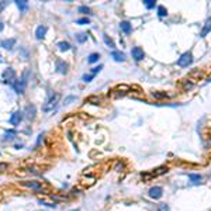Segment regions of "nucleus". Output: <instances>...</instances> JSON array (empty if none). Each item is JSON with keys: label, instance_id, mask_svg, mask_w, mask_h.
<instances>
[{"label": "nucleus", "instance_id": "aec40b11", "mask_svg": "<svg viewBox=\"0 0 211 211\" xmlns=\"http://www.w3.org/2000/svg\"><path fill=\"white\" fill-rule=\"evenodd\" d=\"M86 103H92V104H100L101 103V99L99 96H90L86 99Z\"/></svg>", "mask_w": 211, "mask_h": 211}, {"label": "nucleus", "instance_id": "a211bd4d", "mask_svg": "<svg viewBox=\"0 0 211 211\" xmlns=\"http://www.w3.org/2000/svg\"><path fill=\"white\" fill-rule=\"evenodd\" d=\"M14 137H16V131L7 130V131H4L3 139H4V141H13V139H14Z\"/></svg>", "mask_w": 211, "mask_h": 211}, {"label": "nucleus", "instance_id": "f3484780", "mask_svg": "<svg viewBox=\"0 0 211 211\" xmlns=\"http://www.w3.org/2000/svg\"><path fill=\"white\" fill-rule=\"evenodd\" d=\"M120 27H121V30H123L125 34H130L131 31H132V26H131L128 21H121Z\"/></svg>", "mask_w": 211, "mask_h": 211}, {"label": "nucleus", "instance_id": "a878e982", "mask_svg": "<svg viewBox=\"0 0 211 211\" xmlns=\"http://www.w3.org/2000/svg\"><path fill=\"white\" fill-rule=\"evenodd\" d=\"M146 6V9H152V7H155V0H146V1H144Z\"/></svg>", "mask_w": 211, "mask_h": 211}, {"label": "nucleus", "instance_id": "7c9ffc66", "mask_svg": "<svg viewBox=\"0 0 211 211\" xmlns=\"http://www.w3.org/2000/svg\"><path fill=\"white\" fill-rule=\"evenodd\" d=\"M101 69H103V65L94 66V68H92V73H93V75H96V73H97V72H100Z\"/></svg>", "mask_w": 211, "mask_h": 211}, {"label": "nucleus", "instance_id": "412c9836", "mask_svg": "<svg viewBox=\"0 0 211 211\" xmlns=\"http://www.w3.org/2000/svg\"><path fill=\"white\" fill-rule=\"evenodd\" d=\"M58 48H59V51H69V49H70V44L66 42V41H62V42L58 44Z\"/></svg>", "mask_w": 211, "mask_h": 211}, {"label": "nucleus", "instance_id": "f704fd0d", "mask_svg": "<svg viewBox=\"0 0 211 211\" xmlns=\"http://www.w3.org/2000/svg\"><path fill=\"white\" fill-rule=\"evenodd\" d=\"M6 6H7V1H1V3H0V11L3 10V9H4Z\"/></svg>", "mask_w": 211, "mask_h": 211}, {"label": "nucleus", "instance_id": "f8f14e48", "mask_svg": "<svg viewBox=\"0 0 211 211\" xmlns=\"http://www.w3.org/2000/svg\"><path fill=\"white\" fill-rule=\"evenodd\" d=\"M111 58H113L115 62H124V61H125V55L123 54V52H120V51H113Z\"/></svg>", "mask_w": 211, "mask_h": 211}, {"label": "nucleus", "instance_id": "7ed1b4c3", "mask_svg": "<svg viewBox=\"0 0 211 211\" xmlns=\"http://www.w3.org/2000/svg\"><path fill=\"white\" fill-rule=\"evenodd\" d=\"M166 172H168V166H161V168L155 169L153 172H149V173L142 174V179H144V180H149V179L158 177V176H161V174L166 173Z\"/></svg>", "mask_w": 211, "mask_h": 211}, {"label": "nucleus", "instance_id": "bb28decb", "mask_svg": "<svg viewBox=\"0 0 211 211\" xmlns=\"http://www.w3.org/2000/svg\"><path fill=\"white\" fill-rule=\"evenodd\" d=\"M104 42L107 44V45L110 47V48H114V42L111 41V39H110V38L107 37V35H104Z\"/></svg>", "mask_w": 211, "mask_h": 211}, {"label": "nucleus", "instance_id": "2eb2a0df", "mask_svg": "<svg viewBox=\"0 0 211 211\" xmlns=\"http://www.w3.org/2000/svg\"><path fill=\"white\" fill-rule=\"evenodd\" d=\"M26 117H27L28 120H33L34 117H35V106H27V108H26Z\"/></svg>", "mask_w": 211, "mask_h": 211}, {"label": "nucleus", "instance_id": "c9c22d12", "mask_svg": "<svg viewBox=\"0 0 211 211\" xmlns=\"http://www.w3.org/2000/svg\"><path fill=\"white\" fill-rule=\"evenodd\" d=\"M3 28H4V24H3V23L0 21V33H1V31H3Z\"/></svg>", "mask_w": 211, "mask_h": 211}, {"label": "nucleus", "instance_id": "4c0bfd02", "mask_svg": "<svg viewBox=\"0 0 211 211\" xmlns=\"http://www.w3.org/2000/svg\"><path fill=\"white\" fill-rule=\"evenodd\" d=\"M0 62H1V55H0Z\"/></svg>", "mask_w": 211, "mask_h": 211}, {"label": "nucleus", "instance_id": "2f4dec72", "mask_svg": "<svg viewBox=\"0 0 211 211\" xmlns=\"http://www.w3.org/2000/svg\"><path fill=\"white\" fill-rule=\"evenodd\" d=\"M75 100H76L75 96H69V97L65 99V103H64V104H65V106H68V104H70V101H75Z\"/></svg>", "mask_w": 211, "mask_h": 211}, {"label": "nucleus", "instance_id": "393cba45", "mask_svg": "<svg viewBox=\"0 0 211 211\" xmlns=\"http://www.w3.org/2000/svg\"><path fill=\"white\" fill-rule=\"evenodd\" d=\"M158 14H159L161 17L168 16V10H166V9H165L163 6H159V7H158Z\"/></svg>", "mask_w": 211, "mask_h": 211}, {"label": "nucleus", "instance_id": "72a5a7b5", "mask_svg": "<svg viewBox=\"0 0 211 211\" xmlns=\"http://www.w3.org/2000/svg\"><path fill=\"white\" fill-rule=\"evenodd\" d=\"M76 24H89V18H79Z\"/></svg>", "mask_w": 211, "mask_h": 211}, {"label": "nucleus", "instance_id": "0eeeda50", "mask_svg": "<svg viewBox=\"0 0 211 211\" xmlns=\"http://www.w3.org/2000/svg\"><path fill=\"white\" fill-rule=\"evenodd\" d=\"M21 120H23V113H21V111H16V113L11 114V117H10V124L14 125V127H17V125L21 123Z\"/></svg>", "mask_w": 211, "mask_h": 211}, {"label": "nucleus", "instance_id": "473e14b6", "mask_svg": "<svg viewBox=\"0 0 211 211\" xmlns=\"http://www.w3.org/2000/svg\"><path fill=\"white\" fill-rule=\"evenodd\" d=\"M79 11H80V13H87V14H89V13H90V9L86 7V6H80V7H79Z\"/></svg>", "mask_w": 211, "mask_h": 211}, {"label": "nucleus", "instance_id": "ddd939ff", "mask_svg": "<svg viewBox=\"0 0 211 211\" xmlns=\"http://www.w3.org/2000/svg\"><path fill=\"white\" fill-rule=\"evenodd\" d=\"M56 72H59V73H66L68 72V65L64 61H56Z\"/></svg>", "mask_w": 211, "mask_h": 211}, {"label": "nucleus", "instance_id": "6ab92c4d", "mask_svg": "<svg viewBox=\"0 0 211 211\" xmlns=\"http://www.w3.org/2000/svg\"><path fill=\"white\" fill-rule=\"evenodd\" d=\"M189 179L191 184H200L201 183V176L200 174H194V173H190L189 174Z\"/></svg>", "mask_w": 211, "mask_h": 211}, {"label": "nucleus", "instance_id": "cd10ccee", "mask_svg": "<svg viewBox=\"0 0 211 211\" xmlns=\"http://www.w3.org/2000/svg\"><path fill=\"white\" fill-rule=\"evenodd\" d=\"M191 87H193V83H191V82H184L183 83V90H190V89H191Z\"/></svg>", "mask_w": 211, "mask_h": 211}, {"label": "nucleus", "instance_id": "1a4fd4ad", "mask_svg": "<svg viewBox=\"0 0 211 211\" xmlns=\"http://www.w3.org/2000/svg\"><path fill=\"white\" fill-rule=\"evenodd\" d=\"M14 77H16V72H14L13 68H9V69H6L4 72H3V79H4L6 82L14 80Z\"/></svg>", "mask_w": 211, "mask_h": 211}, {"label": "nucleus", "instance_id": "c756f323", "mask_svg": "<svg viewBox=\"0 0 211 211\" xmlns=\"http://www.w3.org/2000/svg\"><path fill=\"white\" fill-rule=\"evenodd\" d=\"M93 77H94V75H93V73H90V75H83V77H82V79H83L85 82H92Z\"/></svg>", "mask_w": 211, "mask_h": 211}, {"label": "nucleus", "instance_id": "39448f33", "mask_svg": "<svg viewBox=\"0 0 211 211\" xmlns=\"http://www.w3.org/2000/svg\"><path fill=\"white\" fill-rule=\"evenodd\" d=\"M191 61H193V56L190 52H184L180 58L177 59V65L179 66H189L191 64Z\"/></svg>", "mask_w": 211, "mask_h": 211}, {"label": "nucleus", "instance_id": "9b49d317", "mask_svg": "<svg viewBox=\"0 0 211 211\" xmlns=\"http://www.w3.org/2000/svg\"><path fill=\"white\" fill-rule=\"evenodd\" d=\"M45 34H47V27L45 26H38L37 30H35V37L37 39H42L45 37Z\"/></svg>", "mask_w": 211, "mask_h": 211}, {"label": "nucleus", "instance_id": "5701e85b", "mask_svg": "<svg viewBox=\"0 0 211 211\" xmlns=\"http://www.w3.org/2000/svg\"><path fill=\"white\" fill-rule=\"evenodd\" d=\"M152 96L155 99H165V97H168L169 94L168 93H165V92H153L152 93Z\"/></svg>", "mask_w": 211, "mask_h": 211}, {"label": "nucleus", "instance_id": "dca6fc26", "mask_svg": "<svg viewBox=\"0 0 211 211\" xmlns=\"http://www.w3.org/2000/svg\"><path fill=\"white\" fill-rule=\"evenodd\" d=\"M16 4H17V7L20 9L21 13H26V11L28 10V3L26 1V0H17Z\"/></svg>", "mask_w": 211, "mask_h": 211}, {"label": "nucleus", "instance_id": "4be33fe9", "mask_svg": "<svg viewBox=\"0 0 211 211\" xmlns=\"http://www.w3.org/2000/svg\"><path fill=\"white\" fill-rule=\"evenodd\" d=\"M99 59H100V55H99V54H90V55H89V59H87V62H89V64H94V62H97Z\"/></svg>", "mask_w": 211, "mask_h": 211}, {"label": "nucleus", "instance_id": "20e7f679", "mask_svg": "<svg viewBox=\"0 0 211 211\" xmlns=\"http://www.w3.org/2000/svg\"><path fill=\"white\" fill-rule=\"evenodd\" d=\"M21 186L24 187H28V189H33L35 191H41L42 190V184L39 182H35V180H26V182H20Z\"/></svg>", "mask_w": 211, "mask_h": 211}, {"label": "nucleus", "instance_id": "9d476101", "mask_svg": "<svg viewBox=\"0 0 211 211\" xmlns=\"http://www.w3.org/2000/svg\"><path fill=\"white\" fill-rule=\"evenodd\" d=\"M14 44H16V39L14 38H9V39H3L0 42V47H3L4 49H13Z\"/></svg>", "mask_w": 211, "mask_h": 211}, {"label": "nucleus", "instance_id": "f257e3e1", "mask_svg": "<svg viewBox=\"0 0 211 211\" xmlns=\"http://www.w3.org/2000/svg\"><path fill=\"white\" fill-rule=\"evenodd\" d=\"M30 73H31V69H26L24 72H23L20 80H14L13 83H11V86H13V89H14V92H16L17 94L24 93V90H26V85H27V79L30 77Z\"/></svg>", "mask_w": 211, "mask_h": 211}, {"label": "nucleus", "instance_id": "c85d7f7f", "mask_svg": "<svg viewBox=\"0 0 211 211\" xmlns=\"http://www.w3.org/2000/svg\"><path fill=\"white\" fill-rule=\"evenodd\" d=\"M6 170H9V163L1 162L0 163V172H6Z\"/></svg>", "mask_w": 211, "mask_h": 211}, {"label": "nucleus", "instance_id": "e433bc0d", "mask_svg": "<svg viewBox=\"0 0 211 211\" xmlns=\"http://www.w3.org/2000/svg\"><path fill=\"white\" fill-rule=\"evenodd\" d=\"M207 82H211V77H208V80H207Z\"/></svg>", "mask_w": 211, "mask_h": 211}, {"label": "nucleus", "instance_id": "6e6552de", "mask_svg": "<svg viewBox=\"0 0 211 211\" xmlns=\"http://www.w3.org/2000/svg\"><path fill=\"white\" fill-rule=\"evenodd\" d=\"M131 54H132V58L135 61H142L145 58V54H144V49H141L139 47H135V48H132L131 51Z\"/></svg>", "mask_w": 211, "mask_h": 211}, {"label": "nucleus", "instance_id": "b1692460", "mask_svg": "<svg viewBox=\"0 0 211 211\" xmlns=\"http://www.w3.org/2000/svg\"><path fill=\"white\" fill-rule=\"evenodd\" d=\"M76 39H77V42H85L87 39V34H85V33H80V34H77L76 35Z\"/></svg>", "mask_w": 211, "mask_h": 211}, {"label": "nucleus", "instance_id": "f03ea898", "mask_svg": "<svg viewBox=\"0 0 211 211\" xmlns=\"http://www.w3.org/2000/svg\"><path fill=\"white\" fill-rule=\"evenodd\" d=\"M59 99H61L59 94H54V96H51V97L48 99V101L42 106V111L48 113V111H51V110H54V108L56 107L58 101H59Z\"/></svg>", "mask_w": 211, "mask_h": 211}, {"label": "nucleus", "instance_id": "4468645a", "mask_svg": "<svg viewBox=\"0 0 211 211\" xmlns=\"http://www.w3.org/2000/svg\"><path fill=\"white\" fill-rule=\"evenodd\" d=\"M210 31H211V17L206 21V24H204V27H203V30H201V33H200V37H206Z\"/></svg>", "mask_w": 211, "mask_h": 211}, {"label": "nucleus", "instance_id": "423d86ee", "mask_svg": "<svg viewBox=\"0 0 211 211\" xmlns=\"http://www.w3.org/2000/svg\"><path fill=\"white\" fill-rule=\"evenodd\" d=\"M149 197L151 199H155V200H158V199H161L162 197V194H163V190H162V187H159V186H155V187H151L149 189Z\"/></svg>", "mask_w": 211, "mask_h": 211}]
</instances>
